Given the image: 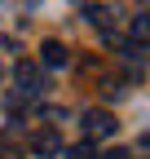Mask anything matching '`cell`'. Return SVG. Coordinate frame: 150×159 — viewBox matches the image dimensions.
<instances>
[{
	"instance_id": "1",
	"label": "cell",
	"mask_w": 150,
	"mask_h": 159,
	"mask_svg": "<svg viewBox=\"0 0 150 159\" xmlns=\"http://www.w3.org/2000/svg\"><path fill=\"white\" fill-rule=\"evenodd\" d=\"M13 84H18V93H22V97H35V93L44 89V75H40V66H35V62H18V66H13Z\"/></svg>"
},
{
	"instance_id": "2",
	"label": "cell",
	"mask_w": 150,
	"mask_h": 159,
	"mask_svg": "<svg viewBox=\"0 0 150 159\" xmlns=\"http://www.w3.org/2000/svg\"><path fill=\"white\" fill-rule=\"evenodd\" d=\"M115 133V115L110 111H88L84 115V142H93V137H110Z\"/></svg>"
},
{
	"instance_id": "3",
	"label": "cell",
	"mask_w": 150,
	"mask_h": 159,
	"mask_svg": "<svg viewBox=\"0 0 150 159\" xmlns=\"http://www.w3.org/2000/svg\"><path fill=\"white\" fill-rule=\"evenodd\" d=\"M40 57H44V66H66V44L62 40H44Z\"/></svg>"
},
{
	"instance_id": "4",
	"label": "cell",
	"mask_w": 150,
	"mask_h": 159,
	"mask_svg": "<svg viewBox=\"0 0 150 159\" xmlns=\"http://www.w3.org/2000/svg\"><path fill=\"white\" fill-rule=\"evenodd\" d=\"M31 146H35V155H53V150H62V142H58V133H53V128L35 133V137H31Z\"/></svg>"
},
{
	"instance_id": "5",
	"label": "cell",
	"mask_w": 150,
	"mask_h": 159,
	"mask_svg": "<svg viewBox=\"0 0 150 159\" xmlns=\"http://www.w3.org/2000/svg\"><path fill=\"white\" fill-rule=\"evenodd\" d=\"M62 159H97V155H93V142H75L62 150Z\"/></svg>"
},
{
	"instance_id": "6",
	"label": "cell",
	"mask_w": 150,
	"mask_h": 159,
	"mask_svg": "<svg viewBox=\"0 0 150 159\" xmlns=\"http://www.w3.org/2000/svg\"><path fill=\"white\" fill-rule=\"evenodd\" d=\"M84 13H88V18H93L97 27H106V22H110V9H106V5H88Z\"/></svg>"
},
{
	"instance_id": "7",
	"label": "cell",
	"mask_w": 150,
	"mask_h": 159,
	"mask_svg": "<svg viewBox=\"0 0 150 159\" xmlns=\"http://www.w3.org/2000/svg\"><path fill=\"white\" fill-rule=\"evenodd\" d=\"M146 35H150V18H133V44H141Z\"/></svg>"
},
{
	"instance_id": "8",
	"label": "cell",
	"mask_w": 150,
	"mask_h": 159,
	"mask_svg": "<svg viewBox=\"0 0 150 159\" xmlns=\"http://www.w3.org/2000/svg\"><path fill=\"white\" fill-rule=\"evenodd\" d=\"M97 159H133V155H128L124 146H115V150H106V155H97Z\"/></svg>"
}]
</instances>
